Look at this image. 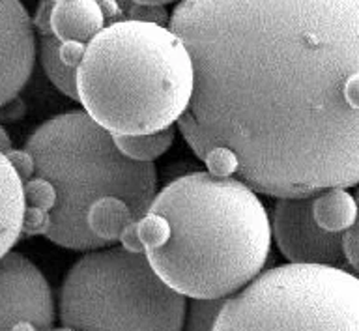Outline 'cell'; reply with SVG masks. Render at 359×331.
Masks as SVG:
<instances>
[{
    "mask_svg": "<svg viewBox=\"0 0 359 331\" xmlns=\"http://www.w3.org/2000/svg\"><path fill=\"white\" fill-rule=\"evenodd\" d=\"M204 165L275 196L359 184V0H180Z\"/></svg>",
    "mask_w": 359,
    "mask_h": 331,
    "instance_id": "obj_1",
    "label": "cell"
},
{
    "mask_svg": "<svg viewBox=\"0 0 359 331\" xmlns=\"http://www.w3.org/2000/svg\"><path fill=\"white\" fill-rule=\"evenodd\" d=\"M271 223L257 191L236 176L189 173L159 193L123 230L182 296L229 297L251 283L271 251Z\"/></svg>",
    "mask_w": 359,
    "mask_h": 331,
    "instance_id": "obj_2",
    "label": "cell"
},
{
    "mask_svg": "<svg viewBox=\"0 0 359 331\" xmlns=\"http://www.w3.org/2000/svg\"><path fill=\"white\" fill-rule=\"evenodd\" d=\"M25 150L34 163L25 187L22 232L45 236L73 251L105 247L86 223L95 201L120 196L140 219L157 193L154 163L129 159L88 112L56 114L41 123Z\"/></svg>",
    "mask_w": 359,
    "mask_h": 331,
    "instance_id": "obj_3",
    "label": "cell"
},
{
    "mask_svg": "<svg viewBox=\"0 0 359 331\" xmlns=\"http://www.w3.org/2000/svg\"><path fill=\"white\" fill-rule=\"evenodd\" d=\"M75 83L83 109L109 133H150L189 109L193 62L168 25L128 19L86 43Z\"/></svg>",
    "mask_w": 359,
    "mask_h": 331,
    "instance_id": "obj_4",
    "label": "cell"
},
{
    "mask_svg": "<svg viewBox=\"0 0 359 331\" xmlns=\"http://www.w3.org/2000/svg\"><path fill=\"white\" fill-rule=\"evenodd\" d=\"M185 296L168 286L142 251L97 247L67 271L60 288L66 330H182Z\"/></svg>",
    "mask_w": 359,
    "mask_h": 331,
    "instance_id": "obj_5",
    "label": "cell"
},
{
    "mask_svg": "<svg viewBox=\"0 0 359 331\" xmlns=\"http://www.w3.org/2000/svg\"><path fill=\"white\" fill-rule=\"evenodd\" d=\"M213 330H359V277L330 264H283L226 297Z\"/></svg>",
    "mask_w": 359,
    "mask_h": 331,
    "instance_id": "obj_6",
    "label": "cell"
},
{
    "mask_svg": "<svg viewBox=\"0 0 359 331\" xmlns=\"http://www.w3.org/2000/svg\"><path fill=\"white\" fill-rule=\"evenodd\" d=\"M53 292L39 271L21 252L0 257V330H53Z\"/></svg>",
    "mask_w": 359,
    "mask_h": 331,
    "instance_id": "obj_7",
    "label": "cell"
},
{
    "mask_svg": "<svg viewBox=\"0 0 359 331\" xmlns=\"http://www.w3.org/2000/svg\"><path fill=\"white\" fill-rule=\"evenodd\" d=\"M313 196H280L271 215V238L288 262L330 264L346 268L341 232H327L313 217Z\"/></svg>",
    "mask_w": 359,
    "mask_h": 331,
    "instance_id": "obj_8",
    "label": "cell"
},
{
    "mask_svg": "<svg viewBox=\"0 0 359 331\" xmlns=\"http://www.w3.org/2000/svg\"><path fill=\"white\" fill-rule=\"evenodd\" d=\"M38 55L32 17L21 0H0V109L30 81Z\"/></svg>",
    "mask_w": 359,
    "mask_h": 331,
    "instance_id": "obj_9",
    "label": "cell"
},
{
    "mask_svg": "<svg viewBox=\"0 0 359 331\" xmlns=\"http://www.w3.org/2000/svg\"><path fill=\"white\" fill-rule=\"evenodd\" d=\"M107 22L101 0H55L50 11V30L62 43L86 45Z\"/></svg>",
    "mask_w": 359,
    "mask_h": 331,
    "instance_id": "obj_10",
    "label": "cell"
},
{
    "mask_svg": "<svg viewBox=\"0 0 359 331\" xmlns=\"http://www.w3.org/2000/svg\"><path fill=\"white\" fill-rule=\"evenodd\" d=\"M25 223V187L13 163L0 150V257L13 249Z\"/></svg>",
    "mask_w": 359,
    "mask_h": 331,
    "instance_id": "obj_11",
    "label": "cell"
},
{
    "mask_svg": "<svg viewBox=\"0 0 359 331\" xmlns=\"http://www.w3.org/2000/svg\"><path fill=\"white\" fill-rule=\"evenodd\" d=\"M135 219L131 208L120 196H105L92 204V208L86 213V223H88L90 232L103 243V245H112L120 243L123 230L129 224H133Z\"/></svg>",
    "mask_w": 359,
    "mask_h": 331,
    "instance_id": "obj_12",
    "label": "cell"
},
{
    "mask_svg": "<svg viewBox=\"0 0 359 331\" xmlns=\"http://www.w3.org/2000/svg\"><path fill=\"white\" fill-rule=\"evenodd\" d=\"M358 202L344 187H327L313 196L314 221L327 232H344L358 221Z\"/></svg>",
    "mask_w": 359,
    "mask_h": 331,
    "instance_id": "obj_13",
    "label": "cell"
},
{
    "mask_svg": "<svg viewBox=\"0 0 359 331\" xmlns=\"http://www.w3.org/2000/svg\"><path fill=\"white\" fill-rule=\"evenodd\" d=\"M174 137H176L174 126L150 131V133L112 135L118 150L122 151L123 156H128L129 159L140 163H154L157 157L167 154L168 148L172 146Z\"/></svg>",
    "mask_w": 359,
    "mask_h": 331,
    "instance_id": "obj_14",
    "label": "cell"
},
{
    "mask_svg": "<svg viewBox=\"0 0 359 331\" xmlns=\"http://www.w3.org/2000/svg\"><path fill=\"white\" fill-rule=\"evenodd\" d=\"M39 60L41 67L47 73V77L62 94L79 100L77 95V83H75V73L77 67L69 66L64 62L60 55V39L55 34L39 36Z\"/></svg>",
    "mask_w": 359,
    "mask_h": 331,
    "instance_id": "obj_15",
    "label": "cell"
},
{
    "mask_svg": "<svg viewBox=\"0 0 359 331\" xmlns=\"http://www.w3.org/2000/svg\"><path fill=\"white\" fill-rule=\"evenodd\" d=\"M226 297H195L185 309V330H213V322Z\"/></svg>",
    "mask_w": 359,
    "mask_h": 331,
    "instance_id": "obj_16",
    "label": "cell"
},
{
    "mask_svg": "<svg viewBox=\"0 0 359 331\" xmlns=\"http://www.w3.org/2000/svg\"><path fill=\"white\" fill-rule=\"evenodd\" d=\"M342 252L346 258L348 269L359 273V217L350 229L342 232Z\"/></svg>",
    "mask_w": 359,
    "mask_h": 331,
    "instance_id": "obj_17",
    "label": "cell"
},
{
    "mask_svg": "<svg viewBox=\"0 0 359 331\" xmlns=\"http://www.w3.org/2000/svg\"><path fill=\"white\" fill-rule=\"evenodd\" d=\"M53 2H55V0H39L36 15L32 17L34 30H36L39 36L53 34V30H50V11H53Z\"/></svg>",
    "mask_w": 359,
    "mask_h": 331,
    "instance_id": "obj_18",
    "label": "cell"
},
{
    "mask_svg": "<svg viewBox=\"0 0 359 331\" xmlns=\"http://www.w3.org/2000/svg\"><path fill=\"white\" fill-rule=\"evenodd\" d=\"M6 156L10 157V161L13 163V167H15L17 174L21 176L22 182H27V180L32 176V170H34L32 157H30V154H28L25 148H22V150H10Z\"/></svg>",
    "mask_w": 359,
    "mask_h": 331,
    "instance_id": "obj_19",
    "label": "cell"
},
{
    "mask_svg": "<svg viewBox=\"0 0 359 331\" xmlns=\"http://www.w3.org/2000/svg\"><path fill=\"white\" fill-rule=\"evenodd\" d=\"M0 150L4 151V154H8L10 150H13V144H11L10 135H8V131H6L2 126H0Z\"/></svg>",
    "mask_w": 359,
    "mask_h": 331,
    "instance_id": "obj_20",
    "label": "cell"
},
{
    "mask_svg": "<svg viewBox=\"0 0 359 331\" xmlns=\"http://www.w3.org/2000/svg\"><path fill=\"white\" fill-rule=\"evenodd\" d=\"M135 2H139V4H146V6H168V4H176L180 0H135Z\"/></svg>",
    "mask_w": 359,
    "mask_h": 331,
    "instance_id": "obj_21",
    "label": "cell"
},
{
    "mask_svg": "<svg viewBox=\"0 0 359 331\" xmlns=\"http://www.w3.org/2000/svg\"><path fill=\"white\" fill-rule=\"evenodd\" d=\"M353 187H355V195H353V198H355V202H358V210H359V184H355Z\"/></svg>",
    "mask_w": 359,
    "mask_h": 331,
    "instance_id": "obj_22",
    "label": "cell"
}]
</instances>
